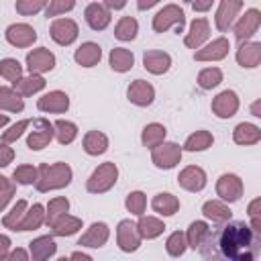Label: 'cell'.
I'll return each mask as SVG.
<instances>
[{"label": "cell", "mask_w": 261, "mask_h": 261, "mask_svg": "<svg viewBox=\"0 0 261 261\" xmlns=\"http://www.w3.org/2000/svg\"><path fill=\"white\" fill-rule=\"evenodd\" d=\"M139 33V22L135 16H122L114 27V37L118 41H133Z\"/></svg>", "instance_id": "cell-41"}, {"label": "cell", "mask_w": 261, "mask_h": 261, "mask_svg": "<svg viewBox=\"0 0 261 261\" xmlns=\"http://www.w3.org/2000/svg\"><path fill=\"white\" fill-rule=\"evenodd\" d=\"M45 224V206L43 204H33L27 208L20 224L16 226V230L24 232V230H37Z\"/></svg>", "instance_id": "cell-29"}, {"label": "cell", "mask_w": 261, "mask_h": 261, "mask_svg": "<svg viewBox=\"0 0 261 261\" xmlns=\"http://www.w3.org/2000/svg\"><path fill=\"white\" fill-rule=\"evenodd\" d=\"M141 241L143 239H141V234L137 230V222H133L128 218L118 222V226H116V245H118L120 251L135 253L141 247Z\"/></svg>", "instance_id": "cell-7"}, {"label": "cell", "mask_w": 261, "mask_h": 261, "mask_svg": "<svg viewBox=\"0 0 261 261\" xmlns=\"http://www.w3.org/2000/svg\"><path fill=\"white\" fill-rule=\"evenodd\" d=\"M165 135H167V128H165L163 124H159V122H149V124L143 128V133H141V143H143V147L153 149V147H157L159 143L165 141Z\"/></svg>", "instance_id": "cell-37"}, {"label": "cell", "mask_w": 261, "mask_h": 261, "mask_svg": "<svg viewBox=\"0 0 261 261\" xmlns=\"http://www.w3.org/2000/svg\"><path fill=\"white\" fill-rule=\"evenodd\" d=\"M49 35H51V39H53L57 45L67 47V45H71V43L77 39L80 29H77V22H75L73 18H55V20L51 22Z\"/></svg>", "instance_id": "cell-9"}, {"label": "cell", "mask_w": 261, "mask_h": 261, "mask_svg": "<svg viewBox=\"0 0 261 261\" xmlns=\"http://www.w3.org/2000/svg\"><path fill=\"white\" fill-rule=\"evenodd\" d=\"M186 249H188L186 232L175 230V232H171V234L167 237V241H165V251H167L171 257H181V255L186 253Z\"/></svg>", "instance_id": "cell-44"}, {"label": "cell", "mask_w": 261, "mask_h": 261, "mask_svg": "<svg viewBox=\"0 0 261 261\" xmlns=\"http://www.w3.org/2000/svg\"><path fill=\"white\" fill-rule=\"evenodd\" d=\"M126 98L135 106H141V108L151 106L155 100V88L145 80H135L126 90Z\"/></svg>", "instance_id": "cell-18"}, {"label": "cell", "mask_w": 261, "mask_h": 261, "mask_svg": "<svg viewBox=\"0 0 261 261\" xmlns=\"http://www.w3.org/2000/svg\"><path fill=\"white\" fill-rule=\"evenodd\" d=\"M45 84L47 82H45V77L41 73H29V75H22L20 80H16L12 84V88L24 98V96H33V94L41 92L45 88Z\"/></svg>", "instance_id": "cell-30"}, {"label": "cell", "mask_w": 261, "mask_h": 261, "mask_svg": "<svg viewBox=\"0 0 261 261\" xmlns=\"http://www.w3.org/2000/svg\"><path fill=\"white\" fill-rule=\"evenodd\" d=\"M84 18H86V22H88V27L92 31H104L110 24L112 14H110V10L102 2H92V4L86 6Z\"/></svg>", "instance_id": "cell-19"}, {"label": "cell", "mask_w": 261, "mask_h": 261, "mask_svg": "<svg viewBox=\"0 0 261 261\" xmlns=\"http://www.w3.org/2000/svg\"><path fill=\"white\" fill-rule=\"evenodd\" d=\"M8 124V114H0V128Z\"/></svg>", "instance_id": "cell-62"}, {"label": "cell", "mask_w": 261, "mask_h": 261, "mask_svg": "<svg viewBox=\"0 0 261 261\" xmlns=\"http://www.w3.org/2000/svg\"><path fill=\"white\" fill-rule=\"evenodd\" d=\"M210 37V24L206 18H194L190 24V31L184 37V45L188 49H198L202 47Z\"/></svg>", "instance_id": "cell-21"}, {"label": "cell", "mask_w": 261, "mask_h": 261, "mask_svg": "<svg viewBox=\"0 0 261 261\" xmlns=\"http://www.w3.org/2000/svg\"><path fill=\"white\" fill-rule=\"evenodd\" d=\"M53 141V122L47 118H37L33 120V130H29L27 137V147L31 151H41Z\"/></svg>", "instance_id": "cell-8"}, {"label": "cell", "mask_w": 261, "mask_h": 261, "mask_svg": "<svg viewBox=\"0 0 261 261\" xmlns=\"http://www.w3.org/2000/svg\"><path fill=\"white\" fill-rule=\"evenodd\" d=\"M190 2H192V8L196 12H208L214 4V0H190Z\"/></svg>", "instance_id": "cell-55"}, {"label": "cell", "mask_w": 261, "mask_h": 261, "mask_svg": "<svg viewBox=\"0 0 261 261\" xmlns=\"http://www.w3.org/2000/svg\"><path fill=\"white\" fill-rule=\"evenodd\" d=\"M184 24H186V14L177 4H167L153 16V31L155 33H165L167 29L175 27V31L179 35L184 31Z\"/></svg>", "instance_id": "cell-4"}, {"label": "cell", "mask_w": 261, "mask_h": 261, "mask_svg": "<svg viewBox=\"0 0 261 261\" xmlns=\"http://www.w3.org/2000/svg\"><path fill=\"white\" fill-rule=\"evenodd\" d=\"M161 0H137V8L139 10H149V8H153L155 4H159Z\"/></svg>", "instance_id": "cell-58"}, {"label": "cell", "mask_w": 261, "mask_h": 261, "mask_svg": "<svg viewBox=\"0 0 261 261\" xmlns=\"http://www.w3.org/2000/svg\"><path fill=\"white\" fill-rule=\"evenodd\" d=\"M0 75H2L6 82H12V84H14L16 80L22 77V65H20L16 59L6 57V59L0 61Z\"/></svg>", "instance_id": "cell-46"}, {"label": "cell", "mask_w": 261, "mask_h": 261, "mask_svg": "<svg viewBox=\"0 0 261 261\" xmlns=\"http://www.w3.org/2000/svg\"><path fill=\"white\" fill-rule=\"evenodd\" d=\"M212 143H214L212 133H208V130H196V133H192L186 139V143H184L181 149H186L190 153H196V151H206L208 147H212Z\"/></svg>", "instance_id": "cell-39"}, {"label": "cell", "mask_w": 261, "mask_h": 261, "mask_svg": "<svg viewBox=\"0 0 261 261\" xmlns=\"http://www.w3.org/2000/svg\"><path fill=\"white\" fill-rule=\"evenodd\" d=\"M49 228L53 230V237H71V234H75V232L82 228V218L71 216V214L65 212V214L59 216Z\"/></svg>", "instance_id": "cell-33"}, {"label": "cell", "mask_w": 261, "mask_h": 261, "mask_svg": "<svg viewBox=\"0 0 261 261\" xmlns=\"http://www.w3.org/2000/svg\"><path fill=\"white\" fill-rule=\"evenodd\" d=\"M31 257V253L29 251H24V249H14V251H8V255H6V259L8 261H27Z\"/></svg>", "instance_id": "cell-54"}, {"label": "cell", "mask_w": 261, "mask_h": 261, "mask_svg": "<svg viewBox=\"0 0 261 261\" xmlns=\"http://www.w3.org/2000/svg\"><path fill=\"white\" fill-rule=\"evenodd\" d=\"M4 37L12 47L24 49V47H31L37 41V31L27 22H14V24H10L6 29Z\"/></svg>", "instance_id": "cell-11"}, {"label": "cell", "mask_w": 261, "mask_h": 261, "mask_svg": "<svg viewBox=\"0 0 261 261\" xmlns=\"http://www.w3.org/2000/svg\"><path fill=\"white\" fill-rule=\"evenodd\" d=\"M108 237H110V228H108L106 222H92L90 228L80 237L77 245L80 247H90V249H100V247L106 245Z\"/></svg>", "instance_id": "cell-20"}, {"label": "cell", "mask_w": 261, "mask_h": 261, "mask_svg": "<svg viewBox=\"0 0 261 261\" xmlns=\"http://www.w3.org/2000/svg\"><path fill=\"white\" fill-rule=\"evenodd\" d=\"M82 147L88 155L92 157H98L102 153L108 151V137L102 133V130H88L84 135V141H82Z\"/></svg>", "instance_id": "cell-28"}, {"label": "cell", "mask_w": 261, "mask_h": 261, "mask_svg": "<svg viewBox=\"0 0 261 261\" xmlns=\"http://www.w3.org/2000/svg\"><path fill=\"white\" fill-rule=\"evenodd\" d=\"M69 259H86V261H90L92 255H88V253H84V251H75V253L69 255Z\"/></svg>", "instance_id": "cell-59"}, {"label": "cell", "mask_w": 261, "mask_h": 261, "mask_svg": "<svg viewBox=\"0 0 261 261\" xmlns=\"http://www.w3.org/2000/svg\"><path fill=\"white\" fill-rule=\"evenodd\" d=\"M29 253L35 261H45V259H51L55 253H57V243L51 234H43V237H37L29 243Z\"/></svg>", "instance_id": "cell-25"}, {"label": "cell", "mask_w": 261, "mask_h": 261, "mask_svg": "<svg viewBox=\"0 0 261 261\" xmlns=\"http://www.w3.org/2000/svg\"><path fill=\"white\" fill-rule=\"evenodd\" d=\"M73 59H75V63L82 65V67H94V65H98L100 59H102V47H100L98 43H94V41H86V43H82V45L75 49Z\"/></svg>", "instance_id": "cell-24"}, {"label": "cell", "mask_w": 261, "mask_h": 261, "mask_svg": "<svg viewBox=\"0 0 261 261\" xmlns=\"http://www.w3.org/2000/svg\"><path fill=\"white\" fill-rule=\"evenodd\" d=\"M53 137L57 139L59 145H69V143H73L75 137H77V126H75V122L63 120V118L55 120V122H53Z\"/></svg>", "instance_id": "cell-38"}, {"label": "cell", "mask_w": 261, "mask_h": 261, "mask_svg": "<svg viewBox=\"0 0 261 261\" xmlns=\"http://www.w3.org/2000/svg\"><path fill=\"white\" fill-rule=\"evenodd\" d=\"M241 10H243V0H220L218 8H216V16H214L216 29L220 33L228 31L234 24V20H237Z\"/></svg>", "instance_id": "cell-10"}, {"label": "cell", "mask_w": 261, "mask_h": 261, "mask_svg": "<svg viewBox=\"0 0 261 261\" xmlns=\"http://www.w3.org/2000/svg\"><path fill=\"white\" fill-rule=\"evenodd\" d=\"M102 4L108 8V10H120L126 6V0H102Z\"/></svg>", "instance_id": "cell-57"}, {"label": "cell", "mask_w": 261, "mask_h": 261, "mask_svg": "<svg viewBox=\"0 0 261 261\" xmlns=\"http://www.w3.org/2000/svg\"><path fill=\"white\" fill-rule=\"evenodd\" d=\"M143 65L149 73L153 75H161L165 71H169L171 67V55L165 53V51H157V49H151V51H145L143 55Z\"/></svg>", "instance_id": "cell-23"}, {"label": "cell", "mask_w": 261, "mask_h": 261, "mask_svg": "<svg viewBox=\"0 0 261 261\" xmlns=\"http://www.w3.org/2000/svg\"><path fill=\"white\" fill-rule=\"evenodd\" d=\"M55 67V55L47 47H37L27 53V69L29 73H47Z\"/></svg>", "instance_id": "cell-13"}, {"label": "cell", "mask_w": 261, "mask_h": 261, "mask_svg": "<svg viewBox=\"0 0 261 261\" xmlns=\"http://www.w3.org/2000/svg\"><path fill=\"white\" fill-rule=\"evenodd\" d=\"M251 112H253V116H257V118L261 116V102H259V100H255V102H253V106H251Z\"/></svg>", "instance_id": "cell-60"}, {"label": "cell", "mask_w": 261, "mask_h": 261, "mask_svg": "<svg viewBox=\"0 0 261 261\" xmlns=\"http://www.w3.org/2000/svg\"><path fill=\"white\" fill-rule=\"evenodd\" d=\"M0 110H4V112H22L24 110L22 96L14 88L0 86Z\"/></svg>", "instance_id": "cell-35"}, {"label": "cell", "mask_w": 261, "mask_h": 261, "mask_svg": "<svg viewBox=\"0 0 261 261\" xmlns=\"http://www.w3.org/2000/svg\"><path fill=\"white\" fill-rule=\"evenodd\" d=\"M14 194H16V181L12 179L6 188H2V190H0V212L8 206V202L14 198Z\"/></svg>", "instance_id": "cell-52"}, {"label": "cell", "mask_w": 261, "mask_h": 261, "mask_svg": "<svg viewBox=\"0 0 261 261\" xmlns=\"http://www.w3.org/2000/svg\"><path fill=\"white\" fill-rule=\"evenodd\" d=\"M108 61H110V67H112L114 71L124 73V71H130V69H133V65H135V55H133V51H128V49H124V47H114V49L110 51Z\"/></svg>", "instance_id": "cell-34"}, {"label": "cell", "mask_w": 261, "mask_h": 261, "mask_svg": "<svg viewBox=\"0 0 261 261\" xmlns=\"http://www.w3.org/2000/svg\"><path fill=\"white\" fill-rule=\"evenodd\" d=\"M116 179H118V167H116V163L104 161V163H100L90 173V177L86 181V190L90 194H104V192H108V190L114 188Z\"/></svg>", "instance_id": "cell-3"}, {"label": "cell", "mask_w": 261, "mask_h": 261, "mask_svg": "<svg viewBox=\"0 0 261 261\" xmlns=\"http://www.w3.org/2000/svg\"><path fill=\"white\" fill-rule=\"evenodd\" d=\"M27 208H29V202H27V200H16V202L12 204V208H10V212L4 214L2 224H4L6 228H10V230H16V226L20 224V220H22Z\"/></svg>", "instance_id": "cell-42"}, {"label": "cell", "mask_w": 261, "mask_h": 261, "mask_svg": "<svg viewBox=\"0 0 261 261\" xmlns=\"http://www.w3.org/2000/svg\"><path fill=\"white\" fill-rule=\"evenodd\" d=\"M222 82V71L218 67H204L198 73V86L202 90H212Z\"/></svg>", "instance_id": "cell-43"}, {"label": "cell", "mask_w": 261, "mask_h": 261, "mask_svg": "<svg viewBox=\"0 0 261 261\" xmlns=\"http://www.w3.org/2000/svg\"><path fill=\"white\" fill-rule=\"evenodd\" d=\"M10 245H12L10 237L0 234V261H4V259H6V255H8V251H10Z\"/></svg>", "instance_id": "cell-56"}, {"label": "cell", "mask_w": 261, "mask_h": 261, "mask_svg": "<svg viewBox=\"0 0 261 261\" xmlns=\"http://www.w3.org/2000/svg\"><path fill=\"white\" fill-rule=\"evenodd\" d=\"M259 24H261V12L257 8L245 10V14L234 24V37H237V41H241V43L243 41H249L259 31Z\"/></svg>", "instance_id": "cell-14"}, {"label": "cell", "mask_w": 261, "mask_h": 261, "mask_svg": "<svg viewBox=\"0 0 261 261\" xmlns=\"http://www.w3.org/2000/svg\"><path fill=\"white\" fill-rule=\"evenodd\" d=\"M10 181H12V179H8L6 175H2V173H0V190H2V188H6Z\"/></svg>", "instance_id": "cell-61"}, {"label": "cell", "mask_w": 261, "mask_h": 261, "mask_svg": "<svg viewBox=\"0 0 261 261\" xmlns=\"http://www.w3.org/2000/svg\"><path fill=\"white\" fill-rule=\"evenodd\" d=\"M228 49H230V41L226 37H218V39H212L208 45L198 47L194 53V59L196 61H220L228 55Z\"/></svg>", "instance_id": "cell-12"}, {"label": "cell", "mask_w": 261, "mask_h": 261, "mask_svg": "<svg viewBox=\"0 0 261 261\" xmlns=\"http://www.w3.org/2000/svg\"><path fill=\"white\" fill-rule=\"evenodd\" d=\"M181 147L171 141H163L151 149V161L157 169H173L181 161Z\"/></svg>", "instance_id": "cell-5"}, {"label": "cell", "mask_w": 261, "mask_h": 261, "mask_svg": "<svg viewBox=\"0 0 261 261\" xmlns=\"http://www.w3.org/2000/svg\"><path fill=\"white\" fill-rule=\"evenodd\" d=\"M177 184L188 190V192H202L208 184V177H206V171L198 165H188L179 171L177 175Z\"/></svg>", "instance_id": "cell-17"}, {"label": "cell", "mask_w": 261, "mask_h": 261, "mask_svg": "<svg viewBox=\"0 0 261 261\" xmlns=\"http://www.w3.org/2000/svg\"><path fill=\"white\" fill-rule=\"evenodd\" d=\"M259 237L261 234L255 232L251 224H245L243 220H226L218 232L210 230L204 243L216 247V251L210 253L212 257L220 255L228 261H255L259 255Z\"/></svg>", "instance_id": "cell-1"}, {"label": "cell", "mask_w": 261, "mask_h": 261, "mask_svg": "<svg viewBox=\"0 0 261 261\" xmlns=\"http://www.w3.org/2000/svg\"><path fill=\"white\" fill-rule=\"evenodd\" d=\"M73 8H75V0H49L45 14L47 16H59V14L71 12Z\"/></svg>", "instance_id": "cell-50"}, {"label": "cell", "mask_w": 261, "mask_h": 261, "mask_svg": "<svg viewBox=\"0 0 261 261\" xmlns=\"http://www.w3.org/2000/svg\"><path fill=\"white\" fill-rule=\"evenodd\" d=\"M71 177H73V171L67 163L63 161H57V163H41L37 167V181H35V188L39 192H53V190H61V188H67L71 184Z\"/></svg>", "instance_id": "cell-2"}, {"label": "cell", "mask_w": 261, "mask_h": 261, "mask_svg": "<svg viewBox=\"0 0 261 261\" xmlns=\"http://www.w3.org/2000/svg\"><path fill=\"white\" fill-rule=\"evenodd\" d=\"M243 190H245L243 179H241L237 173H222V175L216 179V196H218L222 202H226V204L241 200Z\"/></svg>", "instance_id": "cell-6"}, {"label": "cell", "mask_w": 261, "mask_h": 261, "mask_svg": "<svg viewBox=\"0 0 261 261\" xmlns=\"http://www.w3.org/2000/svg\"><path fill=\"white\" fill-rule=\"evenodd\" d=\"M37 108L47 114H61L69 108V96L61 90H51L37 100Z\"/></svg>", "instance_id": "cell-15"}, {"label": "cell", "mask_w": 261, "mask_h": 261, "mask_svg": "<svg viewBox=\"0 0 261 261\" xmlns=\"http://www.w3.org/2000/svg\"><path fill=\"white\" fill-rule=\"evenodd\" d=\"M12 179L20 186H35L37 181V167L33 165H18L14 171H12Z\"/></svg>", "instance_id": "cell-48"}, {"label": "cell", "mask_w": 261, "mask_h": 261, "mask_svg": "<svg viewBox=\"0 0 261 261\" xmlns=\"http://www.w3.org/2000/svg\"><path fill=\"white\" fill-rule=\"evenodd\" d=\"M247 214L251 218V228L261 234V198L251 200V204L247 208Z\"/></svg>", "instance_id": "cell-51"}, {"label": "cell", "mask_w": 261, "mask_h": 261, "mask_svg": "<svg viewBox=\"0 0 261 261\" xmlns=\"http://www.w3.org/2000/svg\"><path fill=\"white\" fill-rule=\"evenodd\" d=\"M232 141L237 145H257L261 141V128L253 122H239L232 130Z\"/></svg>", "instance_id": "cell-26"}, {"label": "cell", "mask_w": 261, "mask_h": 261, "mask_svg": "<svg viewBox=\"0 0 261 261\" xmlns=\"http://www.w3.org/2000/svg\"><path fill=\"white\" fill-rule=\"evenodd\" d=\"M237 63L241 67L253 69L261 63V43L257 41H243L237 49Z\"/></svg>", "instance_id": "cell-22"}, {"label": "cell", "mask_w": 261, "mask_h": 261, "mask_svg": "<svg viewBox=\"0 0 261 261\" xmlns=\"http://www.w3.org/2000/svg\"><path fill=\"white\" fill-rule=\"evenodd\" d=\"M212 112L218 118H232L239 110V96L234 90H222L210 104Z\"/></svg>", "instance_id": "cell-16"}, {"label": "cell", "mask_w": 261, "mask_h": 261, "mask_svg": "<svg viewBox=\"0 0 261 261\" xmlns=\"http://www.w3.org/2000/svg\"><path fill=\"white\" fill-rule=\"evenodd\" d=\"M69 210V200L63 198V196H57V198H51L49 204L45 206V224L51 226L59 216H63L65 212Z\"/></svg>", "instance_id": "cell-40"}, {"label": "cell", "mask_w": 261, "mask_h": 261, "mask_svg": "<svg viewBox=\"0 0 261 261\" xmlns=\"http://www.w3.org/2000/svg\"><path fill=\"white\" fill-rule=\"evenodd\" d=\"M47 2L49 0H16L14 10L20 16H33V14H39L43 8H47Z\"/></svg>", "instance_id": "cell-47"}, {"label": "cell", "mask_w": 261, "mask_h": 261, "mask_svg": "<svg viewBox=\"0 0 261 261\" xmlns=\"http://www.w3.org/2000/svg\"><path fill=\"white\" fill-rule=\"evenodd\" d=\"M202 214H204V218H208V220H212L216 224H222V222L230 220V216H232L228 204L222 202V200H208V202H204L202 204Z\"/></svg>", "instance_id": "cell-27"}, {"label": "cell", "mask_w": 261, "mask_h": 261, "mask_svg": "<svg viewBox=\"0 0 261 261\" xmlns=\"http://www.w3.org/2000/svg\"><path fill=\"white\" fill-rule=\"evenodd\" d=\"M137 230H139L141 239L151 241V239H157L159 234H163L165 222L159 220V218H155V216H145V214H141V216H139V222H137Z\"/></svg>", "instance_id": "cell-32"}, {"label": "cell", "mask_w": 261, "mask_h": 261, "mask_svg": "<svg viewBox=\"0 0 261 261\" xmlns=\"http://www.w3.org/2000/svg\"><path fill=\"white\" fill-rule=\"evenodd\" d=\"M124 206L133 216H141V214H145V208H147V196L141 190H135L126 196Z\"/></svg>", "instance_id": "cell-45"}, {"label": "cell", "mask_w": 261, "mask_h": 261, "mask_svg": "<svg viewBox=\"0 0 261 261\" xmlns=\"http://www.w3.org/2000/svg\"><path fill=\"white\" fill-rule=\"evenodd\" d=\"M29 124H31V120L29 118H24V120H18V122H14V124H10L8 126V130H4L2 133V143H16L22 135H24V130L29 128Z\"/></svg>", "instance_id": "cell-49"}, {"label": "cell", "mask_w": 261, "mask_h": 261, "mask_svg": "<svg viewBox=\"0 0 261 261\" xmlns=\"http://www.w3.org/2000/svg\"><path fill=\"white\" fill-rule=\"evenodd\" d=\"M151 208L161 216H173L179 210V200L169 192H159L151 200Z\"/></svg>", "instance_id": "cell-31"}, {"label": "cell", "mask_w": 261, "mask_h": 261, "mask_svg": "<svg viewBox=\"0 0 261 261\" xmlns=\"http://www.w3.org/2000/svg\"><path fill=\"white\" fill-rule=\"evenodd\" d=\"M208 234H210L208 222H206V220H194V222L188 226V230H186V243H188V247H192V249H200Z\"/></svg>", "instance_id": "cell-36"}, {"label": "cell", "mask_w": 261, "mask_h": 261, "mask_svg": "<svg viewBox=\"0 0 261 261\" xmlns=\"http://www.w3.org/2000/svg\"><path fill=\"white\" fill-rule=\"evenodd\" d=\"M14 159V149L8 147V143H0V169L8 167Z\"/></svg>", "instance_id": "cell-53"}]
</instances>
